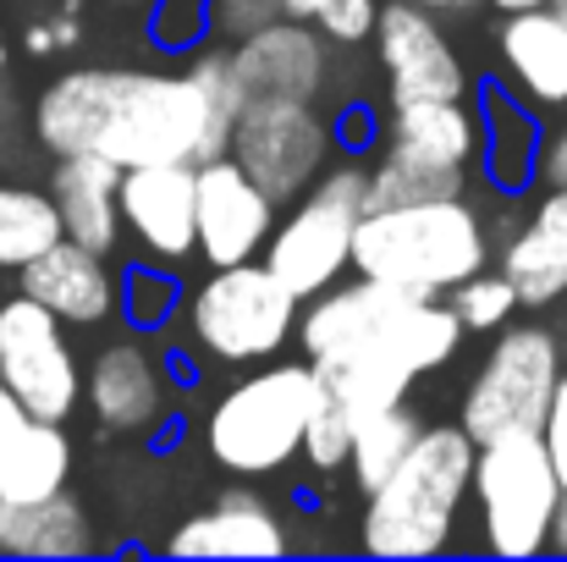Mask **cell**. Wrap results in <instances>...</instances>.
Wrapping results in <instances>:
<instances>
[{
    "label": "cell",
    "mask_w": 567,
    "mask_h": 562,
    "mask_svg": "<svg viewBox=\"0 0 567 562\" xmlns=\"http://www.w3.org/2000/svg\"><path fill=\"white\" fill-rule=\"evenodd\" d=\"M243 89L226 44L204 39L177 72L155 67H66L33 100V144L55 155H105L122 172L155 161L204 166L226 155Z\"/></svg>",
    "instance_id": "1"
},
{
    "label": "cell",
    "mask_w": 567,
    "mask_h": 562,
    "mask_svg": "<svg viewBox=\"0 0 567 562\" xmlns=\"http://www.w3.org/2000/svg\"><path fill=\"white\" fill-rule=\"evenodd\" d=\"M485 265H496V232L468 193L364 210L353 232V270L419 298H446Z\"/></svg>",
    "instance_id": "2"
},
{
    "label": "cell",
    "mask_w": 567,
    "mask_h": 562,
    "mask_svg": "<svg viewBox=\"0 0 567 562\" xmlns=\"http://www.w3.org/2000/svg\"><path fill=\"white\" fill-rule=\"evenodd\" d=\"M474 486V441L463 425H424L413 452L364 491L359 552L370 558H441L457 541Z\"/></svg>",
    "instance_id": "3"
},
{
    "label": "cell",
    "mask_w": 567,
    "mask_h": 562,
    "mask_svg": "<svg viewBox=\"0 0 567 562\" xmlns=\"http://www.w3.org/2000/svg\"><path fill=\"white\" fill-rule=\"evenodd\" d=\"M315 402H320V375L309 359L276 354V359L254 365V375L231 380L209 402V413L198 425L209 463L237 480H265V474L292 469Z\"/></svg>",
    "instance_id": "4"
},
{
    "label": "cell",
    "mask_w": 567,
    "mask_h": 562,
    "mask_svg": "<svg viewBox=\"0 0 567 562\" xmlns=\"http://www.w3.org/2000/svg\"><path fill=\"white\" fill-rule=\"evenodd\" d=\"M370 204V166L364 155H342L331 161L315 187H303L287 215H276V232L265 243V265L276 270V282L292 298H315L331 282H342L353 270V232L359 215Z\"/></svg>",
    "instance_id": "5"
},
{
    "label": "cell",
    "mask_w": 567,
    "mask_h": 562,
    "mask_svg": "<svg viewBox=\"0 0 567 562\" xmlns=\"http://www.w3.org/2000/svg\"><path fill=\"white\" fill-rule=\"evenodd\" d=\"M303 298H292L265 259L209 265V276L183 298L188 343L209 365H265L298 331Z\"/></svg>",
    "instance_id": "6"
},
{
    "label": "cell",
    "mask_w": 567,
    "mask_h": 562,
    "mask_svg": "<svg viewBox=\"0 0 567 562\" xmlns=\"http://www.w3.org/2000/svg\"><path fill=\"white\" fill-rule=\"evenodd\" d=\"M468 502L480 519V552L518 562L551 552V519L563 502V480L540 447V430L480 441Z\"/></svg>",
    "instance_id": "7"
},
{
    "label": "cell",
    "mask_w": 567,
    "mask_h": 562,
    "mask_svg": "<svg viewBox=\"0 0 567 562\" xmlns=\"http://www.w3.org/2000/svg\"><path fill=\"white\" fill-rule=\"evenodd\" d=\"M563 380V343L551 326H502L491 354L480 359V370L468 380L463 402H457V425L468 430V441H496V436H518V430H540L551 391Z\"/></svg>",
    "instance_id": "8"
},
{
    "label": "cell",
    "mask_w": 567,
    "mask_h": 562,
    "mask_svg": "<svg viewBox=\"0 0 567 562\" xmlns=\"http://www.w3.org/2000/svg\"><path fill=\"white\" fill-rule=\"evenodd\" d=\"M226 155L287 210L337 161V133L315 100H243Z\"/></svg>",
    "instance_id": "9"
},
{
    "label": "cell",
    "mask_w": 567,
    "mask_h": 562,
    "mask_svg": "<svg viewBox=\"0 0 567 562\" xmlns=\"http://www.w3.org/2000/svg\"><path fill=\"white\" fill-rule=\"evenodd\" d=\"M0 380L39 419L66 425L83 408V365L72 348V326L28 293L0 298Z\"/></svg>",
    "instance_id": "10"
},
{
    "label": "cell",
    "mask_w": 567,
    "mask_h": 562,
    "mask_svg": "<svg viewBox=\"0 0 567 562\" xmlns=\"http://www.w3.org/2000/svg\"><path fill=\"white\" fill-rule=\"evenodd\" d=\"M375 67L385 78V105H408V100H468L480 83L468 72V61L457 55L452 33L441 28L435 11L413 6V0H380L375 17Z\"/></svg>",
    "instance_id": "11"
},
{
    "label": "cell",
    "mask_w": 567,
    "mask_h": 562,
    "mask_svg": "<svg viewBox=\"0 0 567 562\" xmlns=\"http://www.w3.org/2000/svg\"><path fill=\"white\" fill-rule=\"evenodd\" d=\"M177 380L166 354L150 348L144 331L127 326V337H111L89 365H83V408L105 436H150L172 413Z\"/></svg>",
    "instance_id": "12"
},
{
    "label": "cell",
    "mask_w": 567,
    "mask_h": 562,
    "mask_svg": "<svg viewBox=\"0 0 567 562\" xmlns=\"http://www.w3.org/2000/svg\"><path fill=\"white\" fill-rule=\"evenodd\" d=\"M331 39L298 17H276L259 33L226 44L231 78L243 89V100H326L337 61H331Z\"/></svg>",
    "instance_id": "13"
},
{
    "label": "cell",
    "mask_w": 567,
    "mask_h": 562,
    "mask_svg": "<svg viewBox=\"0 0 567 562\" xmlns=\"http://www.w3.org/2000/svg\"><path fill=\"white\" fill-rule=\"evenodd\" d=\"M276 215H281V204L231 155L193 166V226H198V259L204 265L259 259L270 232H276Z\"/></svg>",
    "instance_id": "14"
},
{
    "label": "cell",
    "mask_w": 567,
    "mask_h": 562,
    "mask_svg": "<svg viewBox=\"0 0 567 562\" xmlns=\"http://www.w3.org/2000/svg\"><path fill=\"white\" fill-rule=\"evenodd\" d=\"M122 232L133 237L138 259L183 270L198 259V226H193V166L188 161H155V166H127L122 187Z\"/></svg>",
    "instance_id": "15"
},
{
    "label": "cell",
    "mask_w": 567,
    "mask_h": 562,
    "mask_svg": "<svg viewBox=\"0 0 567 562\" xmlns=\"http://www.w3.org/2000/svg\"><path fill=\"white\" fill-rule=\"evenodd\" d=\"M413 298H419V293H402V287H385L375 276L348 270V276L331 282L326 293L303 298L298 331H292V337H298V354H303V359H331V354L375 348Z\"/></svg>",
    "instance_id": "16"
},
{
    "label": "cell",
    "mask_w": 567,
    "mask_h": 562,
    "mask_svg": "<svg viewBox=\"0 0 567 562\" xmlns=\"http://www.w3.org/2000/svg\"><path fill=\"white\" fill-rule=\"evenodd\" d=\"M17 293L39 298L72 331H94L122 309V276H116L111 254H94L72 237H55L39 259H28L17 270Z\"/></svg>",
    "instance_id": "17"
},
{
    "label": "cell",
    "mask_w": 567,
    "mask_h": 562,
    "mask_svg": "<svg viewBox=\"0 0 567 562\" xmlns=\"http://www.w3.org/2000/svg\"><path fill=\"white\" fill-rule=\"evenodd\" d=\"M161 546L172 558H287L292 530L254 491V480H243V486L220 491L209 508H198L193 519H183Z\"/></svg>",
    "instance_id": "18"
},
{
    "label": "cell",
    "mask_w": 567,
    "mask_h": 562,
    "mask_svg": "<svg viewBox=\"0 0 567 562\" xmlns=\"http://www.w3.org/2000/svg\"><path fill=\"white\" fill-rule=\"evenodd\" d=\"M496 270L518 287L524 309H551L567 298V187H546L524 221L496 237Z\"/></svg>",
    "instance_id": "19"
},
{
    "label": "cell",
    "mask_w": 567,
    "mask_h": 562,
    "mask_svg": "<svg viewBox=\"0 0 567 562\" xmlns=\"http://www.w3.org/2000/svg\"><path fill=\"white\" fill-rule=\"evenodd\" d=\"M370 155L446 166V172H480V111L468 100H408V105H391V116L380 122V139Z\"/></svg>",
    "instance_id": "20"
},
{
    "label": "cell",
    "mask_w": 567,
    "mask_h": 562,
    "mask_svg": "<svg viewBox=\"0 0 567 562\" xmlns=\"http://www.w3.org/2000/svg\"><path fill=\"white\" fill-rule=\"evenodd\" d=\"M496 61H502V83L535 111L567 105V22L557 6L502 11Z\"/></svg>",
    "instance_id": "21"
},
{
    "label": "cell",
    "mask_w": 567,
    "mask_h": 562,
    "mask_svg": "<svg viewBox=\"0 0 567 562\" xmlns=\"http://www.w3.org/2000/svg\"><path fill=\"white\" fill-rule=\"evenodd\" d=\"M50 198H55V215H61V237L94 248V254H116L122 248V204H116V187H122V166L105 161V155H55V172H50Z\"/></svg>",
    "instance_id": "22"
},
{
    "label": "cell",
    "mask_w": 567,
    "mask_h": 562,
    "mask_svg": "<svg viewBox=\"0 0 567 562\" xmlns=\"http://www.w3.org/2000/svg\"><path fill=\"white\" fill-rule=\"evenodd\" d=\"M480 172L502 198H518L535 183V161H540V116L529 100H518L507 83H480Z\"/></svg>",
    "instance_id": "23"
},
{
    "label": "cell",
    "mask_w": 567,
    "mask_h": 562,
    "mask_svg": "<svg viewBox=\"0 0 567 562\" xmlns=\"http://www.w3.org/2000/svg\"><path fill=\"white\" fill-rule=\"evenodd\" d=\"M94 546V519L72 491H55L44 502H0V558L66 562L89 558Z\"/></svg>",
    "instance_id": "24"
},
{
    "label": "cell",
    "mask_w": 567,
    "mask_h": 562,
    "mask_svg": "<svg viewBox=\"0 0 567 562\" xmlns=\"http://www.w3.org/2000/svg\"><path fill=\"white\" fill-rule=\"evenodd\" d=\"M72 480V436L55 419H28L0 447V502H44Z\"/></svg>",
    "instance_id": "25"
},
{
    "label": "cell",
    "mask_w": 567,
    "mask_h": 562,
    "mask_svg": "<svg viewBox=\"0 0 567 562\" xmlns=\"http://www.w3.org/2000/svg\"><path fill=\"white\" fill-rule=\"evenodd\" d=\"M309 365L353 419H370L380 408L413 397V370L402 359H391L385 348H353V354H331V359H309Z\"/></svg>",
    "instance_id": "26"
},
{
    "label": "cell",
    "mask_w": 567,
    "mask_h": 562,
    "mask_svg": "<svg viewBox=\"0 0 567 562\" xmlns=\"http://www.w3.org/2000/svg\"><path fill=\"white\" fill-rule=\"evenodd\" d=\"M424 436V413L413 402H391L370 419H353V447H348V480L359 491H375L380 480L413 452V441Z\"/></svg>",
    "instance_id": "27"
},
{
    "label": "cell",
    "mask_w": 567,
    "mask_h": 562,
    "mask_svg": "<svg viewBox=\"0 0 567 562\" xmlns=\"http://www.w3.org/2000/svg\"><path fill=\"white\" fill-rule=\"evenodd\" d=\"M61 237V215L50 187L39 183H6L0 177V270H22Z\"/></svg>",
    "instance_id": "28"
},
{
    "label": "cell",
    "mask_w": 567,
    "mask_h": 562,
    "mask_svg": "<svg viewBox=\"0 0 567 562\" xmlns=\"http://www.w3.org/2000/svg\"><path fill=\"white\" fill-rule=\"evenodd\" d=\"M370 166V204L364 210H385V204H419V198H457L474 187V172H446V166H419V161H364Z\"/></svg>",
    "instance_id": "29"
},
{
    "label": "cell",
    "mask_w": 567,
    "mask_h": 562,
    "mask_svg": "<svg viewBox=\"0 0 567 562\" xmlns=\"http://www.w3.org/2000/svg\"><path fill=\"white\" fill-rule=\"evenodd\" d=\"M183 298H188V287H183V276H177L172 265L138 259V265H127V276H122V320H127L133 331H144V337L166 331V326L183 315Z\"/></svg>",
    "instance_id": "30"
},
{
    "label": "cell",
    "mask_w": 567,
    "mask_h": 562,
    "mask_svg": "<svg viewBox=\"0 0 567 562\" xmlns=\"http://www.w3.org/2000/svg\"><path fill=\"white\" fill-rule=\"evenodd\" d=\"M446 309L457 315L463 337H496L524 304H518V287H513L496 265H485V270L463 276V282L446 293Z\"/></svg>",
    "instance_id": "31"
},
{
    "label": "cell",
    "mask_w": 567,
    "mask_h": 562,
    "mask_svg": "<svg viewBox=\"0 0 567 562\" xmlns=\"http://www.w3.org/2000/svg\"><path fill=\"white\" fill-rule=\"evenodd\" d=\"M348 447H353V413L320 386V402L303 425V447H298V463L315 469L320 480H337L348 474Z\"/></svg>",
    "instance_id": "32"
},
{
    "label": "cell",
    "mask_w": 567,
    "mask_h": 562,
    "mask_svg": "<svg viewBox=\"0 0 567 562\" xmlns=\"http://www.w3.org/2000/svg\"><path fill=\"white\" fill-rule=\"evenodd\" d=\"M150 44L166 55H188L193 44L215 39V0H150L144 6Z\"/></svg>",
    "instance_id": "33"
},
{
    "label": "cell",
    "mask_w": 567,
    "mask_h": 562,
    "mask_svg": "<svg viewBox=\"0 0 567 562\" xmlns=\"http://www.w3.org/2000/svg\"><path fill=\"white\" fill-rule=\"evenodd\" d=\"M287 17L320 28L337 50H359L375 33L380 0H287Z\"/></svg>",
    "instance_id": "34"
},
{
    "label": "cell",
    "mask_w": 567,
    "mask_h": 562,
    "mask_svg": "<svg viewBox=\"0 0 567 562\" xmlns=\"http://www.w3.org/2000/svg\"><path fill=\"white\" fill-rule=\"evenodd\" d=\"M276 17H287V0H215V39L237 44Z\"/></svg>",
    "instance_id": "35"
},
{
    "label": "cell",
    "mask_w": 567,
    "mask_h": 562,
    "mask_svg": "<svg viewBox=\"0 0 567 562\" xmlns=\"http://www.w3.org/2000/svg\"><path fill=\"white\" fill-rule=\"evenodd\" d=\"M78 39H83V11H78V0H66V6H61V17H50V22H28V33H22V44H28L33 55L72 50Z\"/></svg>",
    "instance_id": "36"
},
{
    "label": "cell",
    "mask_w": 567,
    "mask_h": 562,
    "mask_svg": "<svg viewBox=\"0 0 567 562\" xmlns=\"http://www.w3.org/2000/svg\"><path fill=\"white\" fill-rule=\"evenodd\" d=\"M540 447H546V458H551V469H557L563 497H567V370H563V380H557V391H551L546 419H540Z\"/></svg>",
    "instance_id": "37"
},
{
    "label": "cell",
    "mask_w": 567,
    "mask_h": 562,
    "mask_svg": "<svg viewBox=\"0 0 567 562\" xmlns=\"http://www.w3.org/2000/svg\"><path fill=\"white\" fill-rule=\"evenodd\" d=\"M535 183H540V187H567V105H563V116H557V122L540 133Z\"/></svg>",
    "instance_id": "38"
},
{
    "label": "cell",
    "mask_w": 567,
    "mask_h": 562,
    "mask_svg": "<svg viewBox=\"0 0 567 562\" xmlns=\"http://www.w3.org/2000/svg\"><path fill=\"white\" fill-rule=\"evenodd\" d=\"M331 133H337V150H342V155H370L380 139V122H370L364 105H348V111L331 116Z\"/></svg>",
    "instance_id": "39"
},
{
    "label": "cell",
    "mask_w": 567,
    "mask_h": 562,
    "mask_svg": "<svg viewBox=\"0 0 567 562\" xmlns=\"http://www.w3.org/2000/svg\"><path fill=\"white\" fill-rule=\"evenodd\" d=\"M28 419H33V413L22 408V397H17V391H11V386L0 380V447H6V441H11V436H17V430H22Z\"/></svg>",
    "instance_id": "40"
},
{
    "label": "cell",
    "mask_w": 567,
    "mask_h": 562,
    "mask_svg": "<svg viewBox=\"0 0 567 562\" xmlns=\"http://www.w3.org/2000/svg\"><path fill=\"white\" fill-rule=\"evenodd\" d=\"M413 6H424L435 17H457V11H474V6H491V0H413Z\"/></svg>",
    "instance_id": "41"
},
{
    "label": "cell",
    "mask_w": 567,
    "mask_h": 562,
    "mask_svg": "<svg viewBox=\"0 0 567 562\" xmlns=\"http://www.w3.org/2000/svg\"><path fill=\"white\" fill-rule=\"evenodd\" d=\"M551 552L567 558V497L557 502V519H551Z\"/></svg>",
    "instance_id": "42"
},
{
    "label": "cell",
    "mask_w": 567,
    "mask_h": 562,
    "mask_svg": "<svg viewBox=\"0 0 567 562\" xmlns=\"http://www.w3.org/2000/svg\"><path fill=\"white\" fill-rule=\"evenodd\" d=\"M496 11H529V6H557V0H491Z\"/></svg>",
    "instance_id": "43"
},
{
    "label": "cell",
    "mask_w": 567,
    "mask_h": 562,
    "mask_svg": "<svg viewBox=\"0 0 567 562\" xmlns=\"http://www.w3.org/2000/svg\"><path fill=\"white\" fill-rule=\"evenodd\" d=\"M557 11H563V22H567V0H557Z\"/></svg>",
    "instance_id": "44"
},
{
    "label": "cell",
    "mask_w": 567,
    "mask_h": 562,
    "mask_svg": "<svg viewBox=\"0 0 567 562\" xmlns=\"http://www.w3.org/2000/svg\"><path fill=\"white\" fill-rule=\"evenodd\" d=\"M122 6H150V0H122Z\"/></svg>",
    "instance_id": "45"
}]
</instances>
